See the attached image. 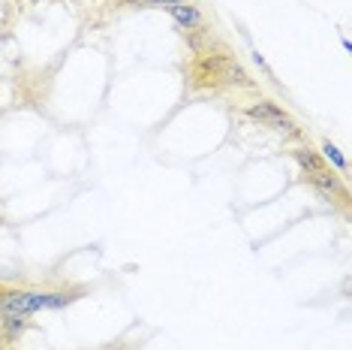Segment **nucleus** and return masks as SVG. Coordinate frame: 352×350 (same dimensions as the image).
Wrapping results in <instances>:
<instances>
[{"mask_svg": "<svg viewBox=\"0 0 352 350\" xmlns=\"http://www.w3.org/2000/svg\"><path fill=\"white\" fill-rule=\"evenodd\" d=\"M319 154H322V161H325V166H328V169H334L338 175H343V172H346V157L340 154V148L334 145V142L322 139V148H319Z\"/></svg>", "mask_w": 352, "mask_h": 350, "instance_id": "nucleus-10", "label": "nucleus"}, {"mask_svg": "<svg viewBox=\"0 0 352 350\" xmlns=\"http://www.w3.org/2000/svg\"><path fill=\"white\" fill-rule=\"evenodd\" d=\"M193 91H256V79L241 67V61L229 49L196 54L187 67Z\"/></svg>", "mask_w": 352, "mask_h": 350, "instance_id": "nucleus-1", "label": "nucleus"}, {"mask_svg": "<svg viewBox=\"0 0 352 350\" xmlns=\"http://www.w3.org/2000/svg\"><path fill=\"white\" fill-rule=\"evenodd\" d=\"M292 161L298 163V169L304 175H310V172H319L325 166L322 161V154H319L316 148H310V145H298V148H292Z\"/></svg>", "mask_w": 352, "mask_h": 350, "instance_id": "nucleus-7", "label": "nucleus"}, {"mask_svg": "<svg viewBox=\"0 0 352 350\" xmlns=\"http://www.w3.org/2000/svg\"><path fill=\"white\" fill-rule=\"evenodd\" d=\"M304 181H307V185L314 187L316 194L322 196V200L349 205V187H346V181H343V175H338L334 169H328V166H322L319 172L304 175Z\"/></svg>", "mask_w": 352, "mask_h": 350, "instance_id": "nucleus-4", "label": "nucleus"}, {"mask_svg": "<svg viewBox=\"0 0 352 350\" xmlns=\"http://www.w3.org/2000/svg\"><path fill=\"white\" fill-rule=\"evenodd\" d=\"M0 347H3V314H0Z\"/></svg>", "mask_w": 352, "mask_h": 350, "instance_id": "nucleus-12", "label": "nucleus"}, {"mask_svg": "<svg viewBox=\"0 0 352 350\" xmlns=\"http://www.w3.org/2000/svg\"><path fill=\"white\" fill-rule=\"evenodd\" d=\"M28 329H30V317H3V347L19 344Z\"/></svg>", "mask_w": 352, "mask_h": 350, "instance_id": "nucleus-9", "label": "nucleus"}, {"mask_svg": "<svg viewBox=\"0 0 352 350\" xmlns=\"http://www.w3.org/2000/svg\"><path fill=\"white\" fill-rule=\"evenodd\" d=\"M76 299H82V290H43V311H63Z\"/></svg>", "mask_w": 352, "mask_h": 350, "instance_id": "nucleus-8", "label": "nucleus"}, {"mask_svg": "<svg viewBox=\"0 0 352 350\" xmlns=\"http://www.w3.org/2000/svg\"><path fill=\"white\" fill-rule=\"evenodd\" d=\"M187 45L193 49V54H208V52H220L226 49V45L220 43L217 37H214L211 28H199V30H187Z\"/></svg>", "mask_w": 352, "mask_h": 350, "instance_id": "nucleus-6", "label": "nucleus"}, {"mask_svg": "<svg viewBox=\"0 0 352 350\" xmlns=\"http://www.w3.org/2000/svg\"><path fill=\"white\" fill-rule=\"evenodd\" d=\"M166 12L172 15V21L178 25L184 34L187 30H199V28H205L208 25V15L202 12V6H196V3H175V6H166Z\"/></svg>", "mask_w": 352, "mask_h": 350, "instance_id": "nucleus-5", "label": "nucleus"}, {"mask_svg": "<svg viewBox=\"0 0 352 350\" xmlns=\"http://www.w3.org/2000/svg\"><path fill=\"white\" fill-rule=\"evenodd\" d=\"M244 115L250 118V121H256L259 127H268V130L283 133V136H292V139L304 136L298 121H295V118L274 100H256V103H250V106H244Z\"/></svg>", "mask_w": 352, "mask_h": 350, "instance_id": "nucleus-2", "label": "nucleus"}, {"mask_svg": "<svg viewBox=\"0 0 352 350\" xmlns=\"http://www.w3.org/2000/svg\"><path fill=\"white\" fill-rule=\"evenodd\" d=\"M43 311V290L0 287V314L3 317H34Z\"/></svg>", "mask_w": 352, "mask_h": 350, "instance_id": "nucleus-3", "label": "nucleus"}, {"mask_svg": "<svg viewBox=\"0 0 352 350\" xmlns=\"http://www.w3.org/2000/svg\"><path fill=\"white\" fill-rule=\"evenodd\" d=\"M124 3H130V0H124ZM139 3H148V6H160V10H166V6L187 3V0H139Z\"/></svg>", "mask_w": 352, "mask_h": 350, "instance_id": "nucleus-11", "label": "nucleus"}]
</instances>
